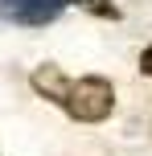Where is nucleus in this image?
I'll list each match as a JSON object with an SVG mask.
<instances>
[{"label":"nucleus","instance_id":"nucleus-3","mask_svg":"<svg viewBox=\"0 0 152 156\" xmlns=\"http://www.w3.org/2000/svg\"><path fill=\"white\" fill-rule=\"evenodd\" d=\"M140 70H144V74H152V45L140 54Z\"/></svg>","mask_w":152,"mask_h":156},{"label":"nucleus","instance_id":"nucleus-1","mask_svg":"<svg viewBox=\"0 0 152 156\" xmlns=\"http://www.w3.org/2000/svg\"><path fill=\"white\" fill-rule=\"evenodd\" d=\"M33 86H37L45 99L62 103L66 115L78 119V123H103L115 111V86L107 82V78H99V74L66 78L58 66H41V70H33Z\"/></svg>","mask_w":152,"mask_h":156},{"label":"nucleus","instance_id":"nucleus-2","mask_svg":"<svg viewBox=\"0 0 152 156\" xmlns=\"http://www.w3.org/2000/svg\"><path fill=\"white\" fill-rule=\"evenodd\" d=\"M70 0H0V21L25 25V29H41V25L58 21Z\"/></svg>","mask_w":152,"mask_h":156}]
</instances>
